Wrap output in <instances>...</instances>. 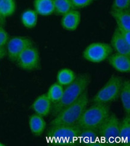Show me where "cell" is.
Returning a JSON list of instances; mask_svg holds the SVG:
<instances>
[{"label": "cell", "mask_w": 130, "mask_h": 146, "mask_svg": "<svg viewBox=\"0 0 130 146\" xmlns=\"http://www.w3.org/2000/svg\"><path fill=\"white\" fill-rule=\"evenodd\" d=\"M80 19L81 15L80 11L73 9L63 15L61 19V25L67 31H75L80 25Z\"/></svg>", "instance_id": "obj_11"}, {"label": "cell", "mask_w": 130, "mask_h": 146, "mask_svg": "<svg viewBox=\"0 0 130 146\" xmlns=\"http://www.w3.org/2000/svg\"><path fill=\"white\" fill-rule=\"evenodd\" d=\"M54 13L57 15L63 16L74 9L71 0H53Z\"/></svg>", "instance_id": "obj_20"}, {"label": "cell", "mask_w": 130, "mask_h": 146, "mask_svg": "<svg viewBox=\"0 0 130 146\" xmlns=\"http://www.w3.org/2000/svg\"><path fill=\"white\" fill-rule=\"evenodd\" d=\"M110 14L116 21L117 27L130 31V11L129 10H111Z\"/></svg>", "instance_id": "obj_14"}, {"label": "cell", "mask_w": 130, "mask_h": 146, "mask_svg": "<svg viewBox=\"0 0 130 146\" xmlns=\"http://www.w3.org/2000/svg\"><path fill=\"white\" fill-rule=\"evenodd\" d=\"M119 137L127 141L130 139V116L127 115L120 123Z\"/></svg>", "instance_id": "obj_23"}, {"label": "cell", "mask_w": 130, "mask_h": 146, "mask_svg": "<svg viewBox=\"0 0 130 146\" xmlns=\"http://www.w3.org/2000/svg\"><path fill=\"white\" fill-rule=\"evenodd\" d=\"M122 84L119 77L112 76L95 95L93 102L94 104H107L116 100L120 95Z\"/></svg>", "instance_id": "obj_4"}, {"label": "cell", "mask_w": 130, "mask_h": 146, "mask_svg": "<svg viewBox=\"0 0 130 146\" xmlns=\"http://www.w3.org/2000/svg\"><path fill=\"white\" fill-rule=\"evenodd\" d=\"M111 45L117 53L130 56V45L122 38L117 27L111 37Z\"/></svg>", "instance_id": "obj_13"}, {"label": "cell", "mask_w": 130, "mask_h": 146, "mask_svg": "<svg viewBox=\"0 0 130 146\" xmlns=\"http://www.w3.org/2000/svg\"><path fill=\"white\" fill-rule=\"evenodd\" d=\"M9 41V35L3 26H0V48L4 47Z\"/></svg>", "instance_id": "obj_26"}, {"label": "cell", "mask_w": 130, "mask_h": 146, "mask_svg": "<svg viewBox=\"0 0 130 146\" xmlns=\"http://www.w3.org/2000/svg\"><path fill=\"white\" fill-rule=\"evenodd\" d=\"M76 75L73 71L69 68L60 70L57 74V83L63 86H67L71 84L76 78Z\"/></svg>", "instance_id": "obj_18"}, {"label": "cell", "mask_w": 130, "mask_h": 146, "mask_svg": "<svg viewBox=\"0 0 130 146\" xmlns=\"http://www.w3.org/2000/svg\"><path fill=\"white\" fill-rule=\"evenodd\" d=\"M6 54V48L4 47L0 48V60L2 59Z\"/></svg>", "instance_id": "obj_28"}, {"label": "cell", "mask_w": 130, "mask_h": 146, "mask_svg": "<svg viewBox=\"0 0 130 146\" xmlns=\"http://www.w3.org/2000/svg\"><path fill=\"white\" fill-rule=\"evenodd\" d=\"M34 7L37 15L46 16L54 13L53 0H34Z\"/></svg>", "instance_id": "obj_16"}, {"label": "cell", "mask_w": 130, "mask_h": 146, "mask_svg": "<svg viewBox=\"0 0 130 146\" xmlns=\"http://www.w3.org/2000/svg\"><path fill=\"white\" fill-rule=\"evenodd\" d=\"M93 1V0H71V2L75 9H81L87 7Z\"/></svg>", "instance_id": "obj_25"}, {"label": "cell", "mask_w": 130, "mask_h": 146, "mask_svg": "<svg viewBox=\"0 0 130 146\" xmlns=\"http://www.w3.org/2000/svg\"><path fill=\"white\" fill-rule=\"evenodd\" d=\"M33 45V41L26 36H15L8 41L6 53L10 60L16 62L19 55L24 50Z\"/></svg>", "instance_id": "obj_7"}, {"label": "cell", "mask_w": 130, "mask_h": 146, "mask_svg": "<svg viewBox=\"0 0 130 146\" xmlns=\"http://www.w3.org/2000/svg\"><path fill=\"white\" fill-rule=\"evenodd\" d=\"M82 129L76 125L69 126H52L48 131L47 134L51 138H61L67 139L78 138L80 137Z\"/></svg>", "instance_id": "obj_9"}, {"label": "cell", "mask_w": 130, "mask_h": 146, "mask_svg": "<svg viewBox=\"0 0 130 146\" xmlns=\"http://www.w3.org/2000/svg\"><path fill=\"white\" fill-rule=\"evenodd\" d=\"M22 23L24 27L31 29L34 28L37 23V13L35 10H27L21 16Z\"/></svg>", "instance_id": "obj_21"}, {"label": "cell", "mask_w": 130, "mask_h": 146, "mask_svg": "<svg viewBox=\"0 0 130 146\" xmlns=\"http://www.w3.org/2000/svg\"><path fill=\"white\" fill-rule=\"evenodd\" d=\"M109 63L117 71L129 72L130 71V56L118 53L110 54L109 56Z\"/></svg>", "instance_id": "obj_10"}, {"label": "cell", "mask_w": 130, "mask_h": 146, "mask_svg": "<svg viewBox=\"0 0 130 146\" xmlns=\"http://www.w3.org/2000/svg\"><path fill=\"white\" fill-rule=\"evenodd\" d=\"M120 122L115 114H110L98 129V134L106 139H115L119 137Z\"/></svg>", "instance_id": "obj_8"}, {"label": "cell", "mask_w": 130, "mask_h": 146, "mask_svg": "<svg viewBox=\"0 0 130 146\" xmlns=\"http://www.w3.org/2000/svg\"><path fill=\"white\" fill-rule=\"evenodd\" d=\"M121 98L122 107L127 115H130V82H122L121 89Z\"/></svg>", "instance_id": "obj_17"}, {"label": "cell", "mask_w": 130, "mask_h": 146, "mask_svg": "<svg viewBox=\"0 0 130 146\" xmlns=\"http://www.w3.org/2000/svg\"><path fill=\"white\" fill-rule=\"evenodd\" d=\"M4 24V23L1 19H0V26H3Z\"/></svg>", "instance_id": "obj_29"}, {"label": "cell", "mask_w": 130, "mask_h": 146, "mask_svg": "<svg viewBox=\"0 0 130 146\" xmlns=\"http://www.w3.org/2000/svg\"><path fill=\"white\" fill-rule=\"evenodd\" d=\"M90 80L88 74H82L76 77L75 80L67 86L61 100L54 104L52 110L53 115H57L65 107L76 101L86 90Z\"/></svg>", "instance_id": "obj_1"}, {"label": "cell", "mask_w": 130, "mask_h": 146, "mask_svg": "<svg viewBox=\"0 0 130 146\" xmlns=\"http://www.w3.org/2000/svg\"><path fill=\"white\" fill-rule=\"evenodd\" d=\"M29 126L33 134L35 137H39L46 129V123L42 116L34 114L29 119Z\"/></svg>", "instance_id": "obj_15"}, {"label": "cell", "mask_w": 130, "mask_h": 146, "mask_svg": "<svg viewBox=\"0 0 130 146\" xmlns=\"http://www.w3.org/2000/svg\"><path fill=\"white\" fill-rule=\"evenodd\" d=\"M4 145H5L4 144H3V143H1V142H0V146H4Z\"/></svg>", "instance_id": "obj_30"}, {"label": "cell", "mask_w": 130, "mask_h": 146, "mask_svg": "<svg viewBox=\"0 0 130 146\" xmlns=\"http://www.w3.org/2000/svg\"><path fill=\"white\" fill-rule=\"evenodd\" d=\"M110 115L106 104H95L83 113L76 123L82 130H97Z\"/></svg>", "instance_id": "obj_3"}, {"label": "cell", "mask_w": 130, "mask_h": 146, "mask_svg": "<svg viewBox=\"0 0 130 146\" xmlns=\"http://www.w3.org/2000/svg\"><path fill=\"white\" fill-rule=\"evenodd\" d=\"M21 68L27 71L37 70L40 66V55L37 48L33 46L24 50L19 55L16 61Z\"/></svg>", "instance_id": "obj_6"}, {"label": "cell", "mask_w": 130, "mask_h": 146, "mask_svg": "<svg viewBox=\"0 0 130 146\" xmlns=\"http://www.w3.org/2000/svg\"><path fill=\"white\" fill-rule=\"evenodd\" d=\"M64 86L58 83H56L53 84L49 88L46 95L52 103L55 104V103L58 102L62 98V96H63L64 92Z\"/></svg>", "instance_id": "obj_22"}, {"label": "cell", "mask_w": 130, "mask_h": 146, "mask_svg": "<svg viewBox=\"0 0 130 146\" xmlns=\"http://www.w3.org/2000/svg\"><path fill=\"white\" fill-rule=\"evenodd\" d=\"M117 28L119 29V31L122 38L124 39L128 44L130 45V31H127V30L119 28L118 27H117Z\"/></svg>", "instance_id": "obj_27"}, {"label": "cell", "mask_w": 130, "mask_h": 146, "mask_svg": "<svg viewBox=\"0 0 130 146\" xmlns=\"http://www.w3.org/2000/svg\"><path fill=\"white\" fill-rule=\"evenodd\" d=\"M16 10L15 0H0V18L5 21V18L13 15Z\"/></svg>", "instance_id": "obj_19"}, {"label": "cell", "mask_w": 130, "mask_h": 146, "mask_svg": "<svg viewBox=\"0 0 130 146\" xmlns=\"http://www.w3.org/2000/svg\"><path fill=\"white\" fill-rule=\"evenodd\" d=\"M130 0H114L111 10H129Z\"/></svg>", "instance_id": "obj_24"}, {"label": "cell", "mask_w": 130, "mask_h": 146, "mask_svg": "<svg viewBox=\"0 0 130 146\" xmlns=\"http://www.w3.org/2000/svg\"><path fill=\"white\" fill-rule=\"evenodd\" d=\"M112 47L106 42H96L89 44L83 52V58L93 63H99L109 58Z\"/></svg>", "instance_id": "obj_5"}, {"label": "cell", "mask_w": 130, "mask_h": 146, "mask_svg": "<svg viewBox=\"0 0 130 146\" xmlns=\"http://www.w3.org/2000/svg\"><path fill=\"white\" fill-rule=\"evenodd\" d=\"M0 19H1V21H3V22H4H4H5V21H3V20H2V19H1V18H0Z\"/></svg>", "instance_id": "obj_31"}, {"label": "cell", "mask_w": 130, "mask_h": 146, "mask_svg": "<svg viewBox=\"0 0 130 146\" xmlns=\"http://www.w3.org/2000/svg\"><path fill=\"white\" fill-rule=\"evenodd\" d=\"M31 107L35 114L42 117L47 116L51 111L52 102L46 94H43L34 101Z\"/></svg>", "instance_id": "obj_12"}, {"label": "cell", "mask_w": 130, "mask_h": 146, "mask_svg": "<svg viewBox=\"0 0 130 146\" xmlns=\"http://www.w3.org/2000/svg\"><path fill=\"white\" fill-rule=\"evenodd\" d=\"M88 104L87 90L72 104L60 111L51 121L52 126L75 125L81 117Z\"/></svg>", "instance_id": "obj_2"}]
</instances>
